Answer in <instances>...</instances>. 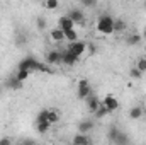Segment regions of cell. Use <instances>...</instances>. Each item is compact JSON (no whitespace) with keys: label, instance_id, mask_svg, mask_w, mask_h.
I'll use <instances>...</instances> for the list:
<instances>
[{"label":"cell","instance_id":"obj_1","mask_svg":"<svg viewBox=\"0 0 146 145\" xmlns=\"http://www.w3.org/2000/svg\"><path fill=\"white\" fill-rule=\"evenodd\" d=\"M97 31L102 34H112L114 33V17L109 14H102L97 19Z\"/></svg>","mask_w":146,"mask_h":145},{"label":"cell","instance_id":"obj_2","mask_svg":"<svg viewBox=\"0 0 146 145\" xmlns=\"http://www.w3.org/2000/svg\"><path fill=\"white\" fill-rule=\"evenodd\" d=\"M68 51H72L73 55H78V56H82L85 51H87V43H83V41H70V44H68V48H66Z\"/></svg>","mask_w":146,"mask_h":145},{"label":"cell","instance_id":"obj_3","mask_svg":"<svg viewBox=\"0 0 146 145\" xmlns=\"http://www.w3.org/2000/svg\"><path fill=\"white\" fill-rule=\"evenodd\" d=\"M90 92H92L90 82H88L87 79H82V80L78 82V97H80V99H85Z\"/></svg>","mask_w":146,"mask_h":145},{"label":"cell","instance_id":"obj_4","mask_svg":"<svg viewBox=\"0 0 146 145\" xmlns=\"http://www.w3.org/2000/svg\"><path fill=\"white\" fill-rule=\"evenodd\" d=\"M37 65H39V62H37L36 58H33V56H29V58H24V60H21V62H19V68L31 70V72L37 70Z\"/></svg>","mask_w":146,"mask_h":145},{"label":"cell","instance_id":"obj_5","mask_svg":"<svg viewBox=\"0 0 146 145\" xmlns=\"http://www.w3.org/2000/svg\"><path fill=\"white\" fill-rule=\"evenodd\" d=\"M46 62L49 65H54V63H63V51L60 50H51L46 56Z\"/></svg>","mask_w":146,"mask_h":145},{"label":"cell","instance_id":"obj_6","mask_svg":"<svg viewBox=\"0 0 146 145\" xmlns=\"http://www.w3.org/2000/svg\"><path fill=\"white\" fill-rule=\"evenodd\" d=\"M85 103H87V106H88V109H90L92 113H95V109L100 106V103H102V101H100L95 94H92V92H90V94L85 97Z\"/></svg>","mask_w":146,"mask_h":145},{"label":"cell","instance_id":"obj_7","mask_svg":"<svg viewBox=\"0 0 146 145\" xmlns=\"http://www.w3.org/2000/svg\"><path fill=\"white\" fill-rule=\"evenodd\" d=\"M78 60H80V56H78V55H73L72 51H68V50H65V51H63V63H65V65L73 67V65H76V63H78Z\"/></svg>","mask_w":146,"mask_h":145},{"label":"cell","instance_id":"obj_8","mask_svg":"<svg viewBox=\"0 0 146 145\" xmlns=\"http://www.w3.org/2000/svg\"><path fill=\"white\" fill-rule=\"evenodd\" d=\"M102 103H104V106H106V108L109 109V113H114L115 109L119 108V101H117V99H115V97H114L112 94H109V96H106Z\"/></svg>","mask_w":146,"mask_h":145},{"label":"cell","instance_id":"obj_9","mask_svg":"<svg viewBox=\"0 0 146 145\" xmlns=\"http://www.w3.org/2000/svg\"><path fill=\"white\" fill-rule=\"evenodd\" d=\"M68 17L72 19L75 24H83L85 22V14L82 10H78V9H72L70 14H68Z\"/></svg>","mask_w":146,"mask_h":145},{"label":"cell","instance_id":"obj_10","mask_svg":"<svg viewBox=\"0 0 146 145\" xmlns=\"http://www.w3.org/2000/svg\"><path fill=\"white\" fill-rule=\"evenodd\" d=\"M73 144L75 145H90L92 144V138H90L87 133H80V132H78V135L73 137Z\"/></svg>","mask_w":146,"mask_h":145},{"label":"cell","instance_id":"obj_11","mask_svg":"<svg viewBox=\"0 0 146 145\" xmlns=\"http://www.w3.org/2000/svg\"><path fill=\"white\" fill-rule=\"evenodd\" d=\"M94 126H95V123L92 119H83V121L78 123V132L80 133H88V132L94 130Z\"/></svg>","mask_w":146,"mask_h":145},{"label":"cell","instance_id":"obj_12","mask_svg":"<svg viewBox=\"0 0 146 145\" xmlns=\"http://www.w3.org/2000/svg\"><path fill=\"white\" fill-rule=\"evenodd\" d=\"M73 26H75V22H73L68 15H63V17H60V19H58V28H61L63 31L72 29Z\"/></svg>","mask_w":146,"mask_h":145},{"label":"cell","instance_id":"obj_13","mask_svg":"<svg viewBox=\"0 0 146 145\" xmlns=\"http://www.w3.org/2000/svg\"><path fill=\"white\" fill-rule=\"evenodd\" d=\"M141 39H143V36L141 34H138V33H133V34H129V36H126V44L127 46H136V44H139L141 43Z\"/></svg>","mask_w":146,"mask_h":145},{"label":"cell","instance_id":"obj_14","mask_svg":"<svg viewBox=\"0 0 146 145\" xmlns=\"http://www.w3.org/2000/svg\"><path fill=\"white\" fill-rule=\"evenodd\" d=\"M49 36L53 41H56V43H61L63 39H65V31L61 29V28H56V29H53L51 33H49Z\"/></svg>","mask_w":146,"mask_h":145},{"label":"cell","instance_id":"obj_15","mask_svg":"<svg viewBox=\"0 0 146 145\" xmlns=\"http://www.w3.org/2000/svg\"><path fill=\"white\" fill-rule=\"evenodd\" d=\"M129 142V137L124 133V132H117V135H115V138H114V145H126Z\"/></svg>","mask_w":146,"mask_h":145},{"label":"cell","instance_id":"obj_16","mask_svg":"<svg viewBox=\"0 0 146 145\" xmlns=\"http://www.w3.org/2000/svg\"><path fill=\"white\" fill-rule=\"evenodd\" d=\"M126 28H127L126 21H122V19H114V33H124Z\"/></svg>","mask_w":146,"mask_h":145},{"label":"cell","instance_id":"obj_17","mask_svg":"<svg viewBox=\"0 0 146 145\" xmlns=\"http://www.w3.org/2000/svg\"><path fill=\"white\" fill-rule=\"evenodd\" d=\"M36 128H37V133H46V132H49V128H51V123L49 121H37L36 123Z\"/></svg>","mask_w":146,"mask_h":145},{"label":"cell","instance_id":"obj_18","mask_svg":"<svg viewBox=\"0 0 146 145\" xmlns=\"http://www.w3.org/2000/svg\"><path fill=\"white\" fill-rule=\"evenodd\" d=\"M141 116H143V108H141V106L131 108V111H129V118H131V119H139Z\"/></svg>","mask_w":146,"mask_h":145},{"label":"cell","instance_id":"obj_19","mask_svg":"<svg viewBox=\"0 0 146 145\" xmlns=\"http://www.w3.org/2000/svg\"><path fill=\"white\" fill-rule=\"evenodd\" d=\"M7 85H9L10 89H21V87H22V82H21L17 77H10L9 82H7Z\"/></svg>","mask_w":146,"mask_h":145},{"label":"cell","instance_id":"obj_20","mask_svg":"<svg viewBox=\"0 0 146 145\" xmlns=\"http://www.w3.org/2000/svg\"><path fill=\"white\" fill-rule=\"evenodd\" d=\"M48 121H49L51 125H56V123L60 121V113H58V111H51V109H49V114H48Z\"/></svg>","mask_w":146,"mask_h":145},{"label":"cell","instance_id":"obj_21","mask_svg":"<svg viewBox=\"0 0 146 145\" xmlns=\"http://www.w3.org/2000/svg\"><path fill=\"white\" fill-rule=\"evenodd\" d=\"M106 114H109V109L104 106V103H100V106L95 109V116H97V118H104Z\"/></svg>","mask_w":146,"mask_h":145},{"label":"cell","instance_id":"obj_22","mask_svg":"<svg viewBox=\"0 0 146 145\" xmlns=\"http://www.w3.org/2000/svg\"><path fill=\"white\" fill-rule=\"evenodd\" d=\"M29 75H31V70H24V68H19V70H17V73H15V77H17L21 82H24Z\"/></svg>","mask_w":146,"mask_h":145},{"label":"cell","instance_id":"obj_23","mask_svg":"<svg viewBox=\"0 0 146 145\" xmlns=\"http://www.w3.org/2000/svg\"><path fill=\"white\" fill-rule=\"evenodd\" d=\"M76 38H78V34H76L75 28H72V29H66V31H65V39H68V41H76Z\"/></svg>","mask_w":146,"mask_h":145},{"label":"cell","instance_id":"obj_24","mask_svg":"<svg viewBox=\"0 0 146 145\" xmlns=\"http://www.w3.org/2000/svg\"><path fill=\"white\" fill-rule=\"evenodd\" d=\"M129 77H131V79H134V80H139V79L143 77V72H141V70H138L136 67H133V68L129 70Z\"/></svg>","mask_w":146,"mask_h":145},{"label":"cell","instance_id":"obj_25","mask_svg":"<svg viewBox=\"0 0 146 145\" xmlns=\"http://www.w3.org/2000/svg\"><path fill=\"white\" fill-rule=\"evenodd\" d=\"M48 114H49V109H42L36 116V123L37 121H48Z\"/></svg>","mask_w":146,"mask_h":145},{"label":"cell","instance_id":"obj_26","mask_svg":"<svg viewBox=\"0 0 146 145\" xmlns=\"http://www.w3.org/2000/svg\"><path fill=\"white\" fill-rule=\"evenodd\" d=\"M37 72H42V73H51L53 70L49 68V63H41V62H39V65H37Z\"/></svg>","mask_w":146,"mask_h":145},{"label":"cell","instance_id":"obj_27","mask_svg":"<svg viewBox=\"0 0 146 145\" xmlns=\"http://www.w3.org/2000/svg\"><path fill=\"white\" fill-rule=\"evenodd\" d=\"M44 5H46V9H49V10H54V9H58L60 2H58V0H46Z\"/></svg>","mask_w":146,"mask_h":145},{"label":"cell","instance_id":"obj_28","mask_svg":"<svg viewBox=\"0 0 146 145\" xmlns=\"http://www.w3.org/2000/svg\"><path fill=\"white\" fill-rule=\"evenodd\" d=\"M138 70H141V72L145 73L146 72V58H139L138 62H136V65H134Z\"/></svg>","mask_w":146,"mask_h":145},{"label":"cell","instance_id":"obj_29","mask_svg":"<svg viewBox=\"0 0 146 145\" xmlns=\"http://www.w3.org/2000/svg\"><path fill=\"white\" fill-rule=\"evenodd\" d=\"M37 29H39V31H44V29H46V21H44V19H42V17H37Z\"/></svg>","mask_w":146,"mask_h":145},{"label":"cell","instance_id":"obj_30","mask_svg":"<svg viewBox=\"0 0 146 145\" xmlns=\"http://www.w3.org/2000/svg\"><path fill=\"white\" fill-rule=\"evenodd\" d=\"M117 132H119L117 128H110V130H109V135H107V137H109V140H110V142H114V138H115Z\"/></svg>","mask_w":146,"mask_h":145},{"label":"cell","instance_id":"obj_31","mask_svg":"<svg viewBox=\"0 0 146 145\" xmlns=\"http://www.w3.org/2000/svg\"><path fill=\"white\" fill-rule=\"evenodd\" d=\"M80 2H82L85 7H94V5L97 3V0H80Z\"/></svg>","mask_w":146,"mask_h":145},{"label":"cell","instance_id":"obj_32","mask_svg":"<svg viewBox=\"0 0 146 145\" xmlns=\"http://www.w3.org/2000/svg\"><path fill=\"white\" fill-rule=\"evenodd\" d=\"M10 142H12L10 138H0V145H9Z\"/></svg>","mask_w":146,"mask_h":145},{"label":"cell","instance_id":"obj_33","mask_svg":"<svg viewBox=\"0 0 146 145\" xmlns=\"http://www.w3.org/2000/svg\"><path fill=\"white\" fill-rule=\"evenodd\" d=\"M88 50H90V53H94V51H95V46H94V44H90V46H88Z\"/></svg>","mask_w":146,"mask_h":145},{"label":"cell","instance_id":"obj_34","mask_svg":"<svg viewBox=\"0 0 146 145\" xmlns=\"http://www.w3.org/2000/svg\"><path fill=\"white\" fill-rule=\"evenodd\" d=\"M141 36H143V39L146 41V28H145V31H143V34H141Z\"/></svg>","mask_w":146,"mask_h":145},{"label":"cell","instance_id":"obj_35","mask_svg":"<svg viewBox=\"0 0 146 145\" xmlns=\"http://www.w3.org/2000/svg\"><path fill=\"white\" fill-rule=\"evenodd\" d=\"M145 9H146V2H145Z\"/></svg>","mask_w":146,"mask_h":145}]
</instances>
